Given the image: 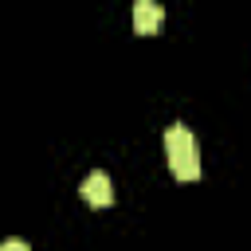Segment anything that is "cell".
Instances as JSON below:
<instances>
[{
	"mask_svg": "<svg viewBox=\"0 0 251 251\" xmlns=\"http://www.w3.org/2000/svg\"><path fill=\"white\" fill-rule=\"evenodd\" d=\"M165 157H169V169H173L176 180L200 176V145H196V133L184 122H173L165 129Z\"/></svg>",
	"mask_w": 251,
	"mask_h": 251,
	"instance_id": "cell-1",
	"label": "cell"
},
{
	"mask_svg": "<svg viewBox=\"0 0 251 251\" xmlns=\"http://www.w3.org/2000/svg\"><path fill=\"white\" fill-rule=\"evenodd\" d=\"M82 200H86V204H94V208L114 204V188H110V176H106L102 169H94V173H86V176H82Z\"/></svg>",
	"mask_w": 251,
	"mask_h": 251,
	"instance_id": "cell-2",
	"label": "cell"
},
{
	"mask_svg": "<svg viewBox=\"0 0 251 251\" xmlns=\"http://www.w3.org/2000/svg\"><path fill=\"white\" fill-rule=\"evenodd\" d=\"M161 24H165V8L161 4H153V0H137L133 4V31L137 35H153V31H161Z\"/></svg>",
	"mask_w": 251,
	"mask_h": 251,
	"instance_id": "cell-3",
	"label": "cell"
},
{
	"mask_svg": "<svg viewBox=\"0 0 251 251\" xmlns=\"http://www.w3.org/2000/svg\"><path fill=\"white\" fill-rule=\"evenodd\" d=\"M0 251H27V243L12 235V239H4V243H0Z\"/></svg>",
	"mask_w": 251,
	"mask_h": 251,
	"instance_id": "cell-4",
	"label": "cell"
}]
</instances>
